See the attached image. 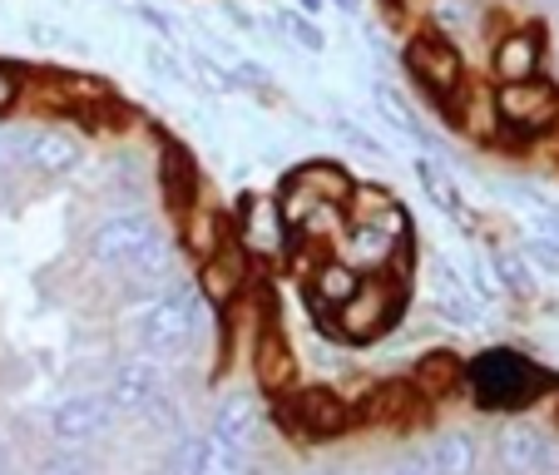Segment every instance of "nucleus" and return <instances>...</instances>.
Instances as JSON below:
<instances>
[{"label":"nucleus","mask_w":559,"mask_h":475,"mask_svg":"<svg viewBox=\"0 0 559 475\" xmlns=\"http://www.w3.org/2000/svg\"><path fill=\"white\" fill-rule=\"evenodd\" d=\"M496 115H500V139H535L559 124V85L535 74V80H510L496 85Z\"/></svg>","instance_id":"4"},{"label":"nucleus","mask_w":559,"mask_h":475,"mask_svg":"<svg viewBox=\"0 0 559 475\" xmlns=\"http://www.w3.org/2000/svg\"><path fill=\"white\" fill-rule=\"evenodd\" d=\"M412 169H416V179H421L426 199H431L436 209L451 213L455 223H471V213H465V203H461V189H455V179H451V169H445L441 154H416Z\"/></svg>","instance_id":"20"},{"label":"nucleus","mask_w":559,"mask_h":475,"mask_svg":"<svg viewBox=\"0 0 559 475\" xmlns=\"http://www.w3.org/2000/svg\"><path fill=\"white\" fill-rule=\"evenodd\" d=\"M154 183L158 193L169 199V213H189L193 203H199V189H203V174H199V158L189 154L183 144H174V139H164L154 154Z\"/></svg>","instance_id":"11"},{"label":"nucleus","mask_w":559,"mask_h":475,"mask_svg":"<svg viewBox=\"0 0 559 475\" xmlns=\"http://www.w3.org/2000/svg\"><path fill=\"white\" fill-rule=\"evenodd\" d=\"M455 273L465 277V287L475 293V302L480 307H496L500 297H506L500 293V283H496V273H490V263H465V268H455Z\"/></svg>","instance_id":"35"},{"label":"nucleus","mask_w":559,"mask_h":475,"mask_svg":"<svg viewBox=\"0 0 559 475\" xmlns=\"http://www.w3.org/2000/svg\"><path fill=\"white\" fill-rule=\"evenodd\" d=\"M223 15H228V21L238 25V31H258V25H263V21H258V15H253V11H243L238 0H223Z\"/></svg>","instance_id":"41"},{"label":"nucleus","mask_w":559,"mask_h":475,"mask_svg":"<svg viewBox=\"0 0 559 475\" xmlns=\"http://www.w3.org/2000/svg\"><path fill=\"white\" fill-rule=\"evenodd\" d=\"M490 70H496V85L545 74V31H539V25H515V31H506L490 45Z\"/></svg>","instance_id":"12"},{"label":"nucleus","mask_w":559,"mask_h":475,"mask_svg":"<svg viewBox=\"0 0 559 475\" xmlns=\"http://www.w3.org/2000/svg\"><path fill=\"white\" fill-rule=\"evenodd\" d=\"M431 475H475V441L465 431H441L431 446Z\"/></svg>","instance_id":"25"},{"label":"nucleus","mask_w":559,"mask_h":475,"mask_svg":"<svg viewBox=\"0 0 559 475\" xmlns=\"http://www.w3.org/2000/svg\"><path fill=\"white\" fill-rule=\"evenodd\" d=\"M158 391H164V367L154 357H129L115 367L105 396L115 406V416H144V406L154 402Z\"/></svg>","instance_id":"15"},{"label":"nucleus","mask_w":559,"mask_h":475,"mask_svg":"<svg viewBox=\"0 0 559 475\" xmlns=\"http://www.w3.org/2000/svg\"><path fill=\"white\" fill-rule=\"evenodd\" d=\"M258 406L248 402V396H228V402L213 412V426H209V436L213 441H223V446H233V451H253V441H258Z\"/></svg>","instance_id":"19"},{"label":"nucleus","mask_w":559,"mask_h":475,"mask_svg":"<svg viewBox=\"0 0 559 475\" xmlns=\"http://www.w3.org/2000/svg\"><path fill=\"white\" fill-rule=\"evenodd\" d=\"M85 169V139L64 124H31V144H25L21 174L40 183H64Z\"/></svg>","instance_id":"7"},{"label":"nucleus","mask_w":559,"mask_h":475,"mask_svg":"<svg viewBox=\"0 0 559 475\" xmlns=\"http://www.w3.org/2000/svg\"><path fill=\"white\" fill-rule=\"evenodd\" d=\"M496 461L506 475H555L559 471V451L555 441H549L539 426H506V431L496 436Z\"/></svg>","instance_id":"10"},{"label":"nucleus","mask_w":559,"mask_h":475,"mask_svg":"<svg viewBox=\"0 0 559 475\" xmlns=\"http://www.w3.org/2000/svg\"><path fill=\"white\" fill-rule=\"evenodd\" d=\"M193 283H199V297L209 307H228L233 297L243 293V283H248V253L228 238L218 253L203 258V268H199V277H193Z\"/></svg>","instance_id":"16"},{"label":"nucleus","mask_w":559,"mask_h":475,"mask_svg":"<svg viewBox=\"0 0 559 475\" xmlns=\"http://www.w3.org/2000/svg\"><path fill=\"white\" fill-rule=\"evenodd\" d=\"M293 174H297V179H302L322 203H347V199H352V183H357L347 169H342V164H332V158H307V164H297Z\"/></svg>","instance_id":"23"},{"label":"nucleus","mask_w":559,"mask_h":475,"mask_svg":"<svg viewBox=\"0 0 559 475\" xmlns=\"http://www.w3.org/2000/svg\"><path fill=\"white\" fill-rule=\"evenodd\" d=\"M431 302H436V312H441L451 328H475L480 312H486V307L475 302L471 287H465V277L455 273L451 258H436V268H431Z\"/></svg>","instance_id":"17"},{"label":"nucleus","mask_w":559,"mask_h":475,"mask_svg":"<svg viewBox=\"0 0 559 475\" xmlns=\"http://www.w3.org/2000/svg\"><path fill=\"white\" fill-rule=\"evenodd\" d=\"M40 475H95V465H90V455L80 446H60L55 455H45Z\"/></svg>","instance_id":"36"},{"label":"nucleus","mask_w":559,"mask_h":475,"mask_svg":"<svg viewBox=\"0 0 559 475\" xmlns=\"http://www.w3.org/2000/svg\"><path fill=\"white\" fill-rule=\"evenodd\" d=\"M386 475H431V455H426L421 446H416V451H402L386 465Z\"/></svg>","instance_id":"39"},{"label":"nucleus","mask_w":559,"mask_h":475,"mask_svg":"<svg viewBox=\"0 0 559 475\" xmlns=\"http://www.w3.org/2000/svg\"><path fill=\"white\" fill-rule=\"evenodd\" d=\"M263 31L287 35V40H293L297 50H307V55H322V50H328V31H322L317 21H307V15H297V11H283L277 21H263Z\"/></svg>","instance_id":"28"},{"label":"nucleus","mask_w":559,"mask_h":475,"mask_svg":"<svg viewBox=\"0 0 559 475\" xmlns=\"http://www.w3.org/2000/svg\"><path fill=\"white\" fill-rule=\"evenodd\" d=\"M391 5H406V0H391Z\"/></svg>","instance_id":"45"},{"label":"nucleus","mask_w":559,"mask_h":475,"mask_svg":"<svg viewBox=\"0 0 559 475\" xmlns=\"http://www.w3.org/2000/svg\"><path fill=\"white\" fill-rule=\"evenodd\" d=\"M307 287H312V307L337 312V307L361 287V273H357V268H347L342 258H322V263L312 268V283H307Z\"/></svg>","instance_id":"21"},{"label":"nucleus","mask_w":559,"mask_h":475,"mask_svg":"<svg viewBox=\"0 0 559 475\" xmlns=\"http://www.w3.org/2000/svg\"><path fill=\"white\" fill-rule=\"evenodd\" d=\"M371 105H377V115L386 119V129H396V134L406 139V144H416L421 154H436V134L416 119V109L402 99V90L391 85V80H371ZM445 158V154H441Z\"/></svg>","instance_id":"18"},{"label":"nucleus","mask_w":559,"mask_h":475,"mask_svg":"<svg viewBox=\"0 0 559 475\" xmlns=\"http://www.w3.org/2000/svg\"><path fill=\"white\" fill-rule=\"evenodd\" d=\"M402 70L412 74V85H421L431 95V105L441 109L455 90L465 85V60L455 50V40H445L441 31H416L402 45Z\"/></svg>","instance_id":"5"},{"label":"nucleus","mask_w":559,"mask_h":475,"mask_svg":"<svg viewBox=\"0 0 559 475\" xmlns=\"http://www.w3.org/2000/svg\"><path fill=\"white\" fill-rule=\"evenodd\" d=\"M287 426L297 436H307V441H317V436L328 441V436H342L352 426V406L342 402L337 391H322V387L297 391L293 406H287Z\"/></svg>","instance_id":"13"},{"label":"nucleus","mask_w":559,"mask_h":475,"mask_svg":"<svg viewBox=\"0 0 559 475\" xmlns=\"http://www.w3.org/2000/svg\"><path fill=\"white\" fill-rule=\"evenodd\" d=\"M426 21H431V31H441L445 40H451V35L471 31L475 11L465 5V0H431V5H426Z\"/></svg>","instance_id":"32"},{"label":"nucleus","mask_w":559,"mask_h":475,"mask_svg":"<svg viewBox=\"0 0 559 475\" xmlns=\"http://www.w3.org/2000/svg\"><path fill=\"white\" fill-rule=\"evenodd\" d=\"M15 179H21V174H11V169H5V164H0V199H5V189H11Z\"/></svg>","instance_id":"44"},{"label":"nucleus","mask_w":559,"mask_h":475,"mask_svg":"<svg viewBox=\"0 0 559 475\" xmlns=\"http://www.w3.org/2000/svg\"><path fill=\"white\" fill-rule=\"evenodd\" d=\"M465 381H471L480 406H490V412H520V406H530L549 387V371L510 347H490L465 367Z\"/></svg>","instance_id":"3"},{"label":"nucleus","mask_w":559,"mask_h":475,"mask_svg":"<svg viewBox=\"0 0 559 475\" xmlns=\"http://www.w3.org/2000/svg\"><path fill=\"white\" fill-rule=\"evenodd\" d=\"M406 293V277L396 283L391 273H371L361 277V287L347 297V302L332 312V328H337V337L347 342H371L381 337V332L396 322V302H402Z\"/></svg>","instance_id":"6"},{"label":"nucleus","mask_w":559,"mask_h":475,"mask_svg":"<svg viewBox=\"0 0 559 475\" xmlns=\"http://www.w3.org/2000/svg\"><path fill=\"white\" fill-rule=\"evenodd\" d=\"M328 5H337V11H342V15H352V21L361 15V0H328Z\"/></svg>","instance_id":"43"},{"label":"nucleus","mask_w":559,"mask_h":475,"mask_svg":"<svg viewBox=\"0 0 559 475\" xmlns=\"http://www.w3.org/2000/svg\"><path fill=\"white\" fill-rule=\"evenodd\" d=\"M328 124H332V134H337V139H347V144L357 149V154H367V158H386V144H381V139L371 134V129H361L357 119L347 115V109H332V119H328Z\"/></svg>","instance_id":"33"},{"label":"nucleus","mask_w":559,"mask_h":475,"mask_svg":"<svg viewBox=\"0 0 559 475\" xmlns=\"http://www.w3.org/2000/svg\"><path fill=\"white\" fill-rule=\"evenodd\" d=\"M139 421H148L158 436H169V441L183 431V426H189V421H183V406H179V396H174L169 387H164V391H158V396H154V402L144 406V416H139Z\"/></svg>","instance_id":"31"},{"label":"nucleus","mask_w":559,"mask_h":475,"mask_svg":"<svg viewBox=\"0 0 559 475\" xmlns=\"http://www.w3.org/2000/svg\"><path fill=\"white\" fill-rule=\"evenodd\" d=\"M85 253L99 273L119 277L134 287H164L179 268V248H174L169 228L148 209H115L85 233Z\"/></svg>","instance_id":"1"},{"label":"nucleus","mask_w":559,"mask_h":475,"mask_svg":"<svg viewBox=\"0 0 559 475\" xmlns=\"http://www.w3.org/2000/svg\"><path fill=\"white\" fill-rule=\"evenodd\" d=\"M199 475H248V455L209 436V451H203V471Z\"/></svg>","instance_id":"34"},{"label":"nucleus","mask_w":559,"mask_h":475,"mask_svg":"<svg viewBox=\"0 0 559 475\" xmlns=\"http://www.w3.org/2000/svg\"><path fill=\"white\" fill-rule=\"evenodd\" d=\"M525 258L539 268V273H555L559 277V244H555V238H530Z\"/></svg>","instance_id":"38"},{"label":"nucleus","mask_w":559,"mask_h":475,"mask_svg":"<svg viewBox=\"0 0 559 475\" xmlns=\"http://www.w3.org/2000/svg\"><path fill=\"white\" fill-rule=\"evenodd\" d=\"M293 11H297V15H307V21H322V11H328V0H297Z\"/></svg>","instance_id":"42"},{"label":"nucleus","mask_w":559,"mask_h":475,"mask_svg":"<svg viewBox=\"0 0 559 475\" xmlns=\"http://www.w3.org/2000/svg\"><path fill=\"white\" fill-rule=\"evenodd\" d=\"M144 70L154 74V80H164V85H193V74H189V60H183L179 50H169L164 40H148L144 45Z\"/></svg>","instance_id":"29"},{"label":"nucleus","mask_w":559,"mask_h":475,"mask_svg":"<svg viewBox=\"0 0 559 475\" xmlns=\"http://www.w3.org/2000/svg\"><path fill=\"white\" fill-rule=\"evenodd\" d=\"M203 322H209V302L199 297V283H193V277H174V283L158 287V293L148 297V307L139 312V347H144V357H154L158 367H164V361H183L189 347L199 342Z\"/></svg>","instance_id":"2"},{"label":"nucleus","mask_w":559,"mask_h":475,"mask_svg":"<svg viewBox=\"0 0 559 475\" xmlns=\"http://www.w3.org/2000/svg\"><path fill=\"white\" fill-rule=\"evenodd\" d=\"M233 244L248 258H283L293 244V228L283 223L273 193H248V203H238V223H233Z\"/></svg>","instance_id":"8"},{"label":"nucleus","mask_w":559,"mask_h":475,"mask_svg":"<svg viewBox=\"0 0 559 475\" xmlns=\"http://www.w3.org/2000/svg\"><path fill=\"white\" fill-rule=\"evenodd\" d=\"M183 60H189V74H199L193 85H203V90H209V95H228V90H233V74H228V64H223L213 50H203V45H199V50H189V55H183Z\"/></svg>","instance_id":"30"},{"label":"nucleus","mask_w":559,"mask_h":475,"mask_svg":"<svg viewBox=\"0 0 559 475\" xmlns=\"http://www.w3.org/2000/svg\"><path fill=\"white\" fill-rule=\"evenodd\" d=\"M347 268H357L361 277L371 273H386L396 258H406V244H396V238H386L381 228H371V223H347V228L337 233V253Z\"/></svg>","instance_id":"14"},{"label":"nucleus","mask_w":559,"mask_h":475,"mask_svg":"<svg viewBox=\"0 0 559 475\" xmlns=\"http://www.w3.org/2000/svg\"><path fill=\"white\" fill-rule=\"evenodd\" d=\"M203 451H209V431H189V426H183L169 441V451H164V475H199Z\"/></svg>","instance_id":"27"},{"label":"nucleus","mask_w":559,"mask_h":475,"mask_svg":"<svg viewBox=\"0 0 559 475\" xmlns=\"http://www.w3.org/2000/svg\"><path fill=\"white\" fill-rule=\"evenodd\" d=\"M253 377L263 391H283L287 381H293V352H287V342L277 337V332H263L253 347Z\"/></svg>","instance_id":"22"},{"label":"nucleus","mask_w":559,"mask_h":475,"mask_svg":"<svg viewBox=\"0 0 559 475\" xmlns=\"http://www.w3.org/2000/svg\"><path fill=\"white\" fill-rule=\"evenodd\" d=\"M25 95V70L11 60H0V115H11Z\"/></svg>","instance_id":"37"},{"label":"nucleus","mask_w":559,"mask_h":475,"mask_svg":"<svg viewBox=\"0 0 559 475\" xmlns=\"http://www.w3.org/2000/svg\"><path fill=\"white\" fill-rule=\"evenodd\" d=\"M490 273H496V283L506 297H535L539 293L535 263H530L520 248H496V253H490Z\"/></svg>","instance_id":"24"},{"label":"nucleus","mask_w":559,"mask_h":475,"mask_svg":"<svg viewBox=\"0 0 559 475\" xmlns=\"http://www.w3.org/2000/svg\"><path fill=\"white\" fill-rule=\"evenodd\" d=\"M119 416H115V406H109L105 391H74V396H64V402L50 412V436L60 446H90V441H99Z\"/></svg>","instance_id":"9"},{"label":"nucleus","mask_w":559,"mask_h":475,"mask_svg":"<svg viewBox=\"0 0 559 475\" xmlns=\"http://www.w3.org/2000/svg\"><path fill=\"white\" fill-rule=\"evenodd\" d=\"M183 233H189V248H193V253H199V258L218 253V248L233 238V228L218 218V213H209V209H203V199L193 203L189 213H183Z\"/></svg>","instance_id":"26"},{"label":"nucleus","mask_w":559,"mask_h":475,"mask_svg":"<svg viewBox=\"0 0 559 475\" xmlns=\"http://www.w3.org/2000/svg\"><path fill=\"white\" fill-rule=\"evenodd\" d=\"M134 15H139V21L148 25V31L158 35V40H174V35H179V21H174L169 11H154V5H139Z\"/></svg>","instance_id":"40"}]
</instances>
